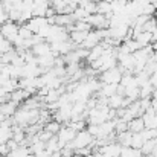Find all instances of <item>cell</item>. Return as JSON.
I'll use <instances>...</instances> for the list:
<instances>
[{"label": "cell", "instance_id": "cell-1", "mask_svg": "<svg viewBox=\"0 0 157 157\" xmlns=\"http://www.w3.org/2000/svg\"><path fill=\"white\" fill-rule=\"evenodd\" d=\"M93 140H95V137H93V136H92L87 130H81V131H78V133H76L75 139H73L72 142H69L67 145L76 151V150H81V148L89 147Z\"/></svg>", "mask_w": 157, "mask_h": 157}, {"label": "cell", "instance_id": "cell-2", "mask_svg": "<svg viewBox=\"0 0 157 157\" xmlns=\"http://www.w3.org/2000/svg\"><path fill=\"white\" fill-rule=\"evenodd\" d=\"M121 78H122V70L119 69V66H116V67H111V69L101 72L99 81L104 84H119Z\"/></svg>", "mask_w": 157, "mask_h": 157}, {"label": "cell", "instance_id": "cell-3", "mask_svg": "<svg viewBox=\"0 0 157 157\" xmlns=\"http://www.w3.org/2000/svg\"><path fill=\"white\" fill-rule=\"evenodd\" d=\"M76 136V131L70 127V125H61V128L58 130L56 133V137H58V144H59V148H63L64 145H67L69 142H72Z\"/></svg>", "mask_w": 157, "mask_h": 157}, {"label": "cell", "instance_id": "cell-4", "mask_svg": "<svg viewBox=\"0 0 157 157\" xmlns=\"http://www.w3.org/2000/svg\"><path fill=\"white\" fill-rule=\"evenodd\" d=\"M0 35H2V37H5L9 43H12V41H14V38L18 35V25H17V23H14V21H11V20H8V21L2 23Z\"/></svg>", "mask_w": 157, "mask_h": 157}, {"label": "cell", "instance_id": "cell-5", "mask_svg": "<svg viewBox=\"0 0 157 157\" xmlns=\"http://www.w3.org/2000/svg\"><path fill=\"white\" fill-rule=\"evenodd\" d=\"M93 29H108V18L102 15V14H89L86 18H84Z\"/></svg>", "mask_w": 157, "mask_h": 157}, {"label": "cell", "instance_id": "cell-6", "mask_svg": "<svg viewBox=\"0 0 157 157\" xmlns=\"http://www.w3.org/2000/svg\"><path fill=\"white\" fill-rule=\"evenodd\" d=\"M121 148H122V145L119 144V142H108V144H105L104 147H99L98 148V151H101L105 157H119L121 154Z\"/></svg>", "mask_w": 157, "mask_h": 157}, {"label": "cell", "instance_id": "cell-7", "mask_svg": "<svg viewBox=\"0 0 157 157\" xmlns=\"http://www.w3.org/2000/svg\"><path fill=\"white\" fill-rule=\"evenodd\" d=\"M102 40H101V37H99V34H98V31L95 29V31H89L87 32V37L84 38V41L79 44L81 48H84V49H92L93 46H96V44H99Z\"/></svg>", "mask_w": 157, "mask_h": 157}, {"label": "cell", "instance_id": "cell-8", "mask_svg": "<svg viewBox=\"0 0 157 157\" xmlns=\"http://www.w3.org/2000/svg\"><path fill=\"white\" fill-rule=\"evenodd\" d=\"M51 6V0H34L32 14L34 17H46V11Z\"/></svg>", "mask_w": 157, "mask_h": 157}, {"label": "cell", "instance_id": "cell-9", "mask_svg": "<svg viewBox=\"0 0 157 157\" xmlns=\"http://www.w3.org/2000/svg\"><path fill=\"white\" fill-rule=\"evenodd\" d=\"M44 25H48V18H46V17H32L29 21H26V26H28L34 34H37V31H38L41 26H44Z\"/></svg>", "mask_w": 157, "mask_h": 157}, {"label": "cell", "instance_id": "cell-10", "mask_svg": "<svg viewBox=\"0 0 157 157\" xmlns=\"http://www.w3.org/2000/svg\"><path fill=\"white\" fill-rule=\"evenodd\" d=\"M51 51H52V49H51V44H49L48 41H41V43L34 44V46L31 48V52L34 53L35 56H43V55L49 53Z\"/></svg>", "mask_w": 157, "mask_h": 157}, {"label": "cell", "instance_id": "cell-11", "mask_svg": "<svg viewBox=\"0 0 157 157\" xmlns=\"http://www.w3.org/2000/svg\"><path fill=\"white\" fill-rule=\"evenodd\" d=\"M17 107L18 104H15V102H12L11 99H8V101H5V102H2L0 104V113H3L5 116H14V113L17 111Z\"/></svg>", "mask_w": 157, "mask_h": 157}, {"label": "cell", "instance_id": "cell-12", "mask_svg": "<svg viewBox=\"0 0 157 157\" xmlns=\"http://www.w3.org/2000/svg\"><path fill=\"white\" fill-rule=\"evenodd\" d=\"M145 128V124H144V119L142 116H137V117H133L130 122H128V130L131 133H139Z\"/></svg>", "mask_w": 157, "mask_h": 157}, {"label": "cell", "instance_id": "cell-13", "mask_svg": "<svg viewBox=\"0 0 157 157\" xmlns=\"http://www.w3.org/2000/svg\"><path fill=\"white\" fill-rule=\"evenodd\" d=\"M96 12L105 15L107 18H110V17L113 15V12H111V3H108V2H105V0H99V2L96 3Z\"/></svg>", "mask_w": 157, "mask_h": 157}, {"label": "cell", "instance_id": "cell-14", "mask_svg": "<svg viewBox=\"0 0 157 157\" xmlns=\"http://www.w3.org/2000/svg\"><path fill=\"white\" fill-rule=\"evenodd\" d=\"M134 40L140 44V48H144V46H148V44L153 43V34L151 32H147V31H142L140 34H137L134 37Z\"/></svg>", "mask_w": 157, "mask_h": 157}, {"label": "cell", "instance_id": "cell-15", "mask_svg": "<svg viewBox=\"0 0 157 157\" xmlns=\"http://www.w3.org/2000/svg\"><path fill=\"white\" fill-rule=\"evenodd\" d=\"M131 137H133V133L127 130V131L116 134V142H119L122 147H131Z\"/></svg>", "mask_w": 157, "mask_h": 157}, {"label": "cell", "instance_id": "cell-16", "mask_svg": "<svg viewBox=\"0 0 157 157\" xmlns=\"http://www.w3.org/2000/svg\"><path fill=\"white\" fill-rule=\"evenodd\" d=\"M142 151L133 147H122L121 148V154L119 157H142Z\"/></svg>", "mask_w": 157, "mask_h": 157}, {"label": "cell", "instance_id": "cell-17", "mask_svg": "<svg viewBox=\"0 0 157 157\" xmlns=\"http://www.w3.org/2000/svg\"><path fill=\"white\" fill-rule=\"evenodd\" d=\"M104 52V46L99 43V44H96V46H93L90 51H89V55H87V61L89 63H92V61H95V59H98L101 55Z\"/></svg>", "mask_w": 157, "mask_h": 157}, {"label": "cell", "instance_id": "cell-18", "mask_svg": "<svg viewBox=\"0 0 157 157\" xmlns=\"http://www.w3.org/2000/svg\"><path fill=\"white\" fill-rule=\"evenodd\" d=\"M122 101H124V96L116 93V95H111V96H108V98H107V105H108L110 108L117 110V108H121V107H122Z\"/></svg>", "mask_w": 157, "mask_h": 157}, {"label": "cell", "instance_id": "cell-19", "mask_svg": "<svg viewBox=\"0 0 157 157\" xmlns=\"http://www.w3.org/2000/svg\"><path fill=\"white\" fill-rule=\"evenodd\" d=\"M78 6L86 9L87 14H95L96 12V2H93V0H79Z\"/></svg>", "mask_w": 157, "mask_h": 157}, {"label": "cell", "instance_id": "cell-20", "mask_svg": "<svg viewBox=\"0 0 157 157\" xmlns=\"http://www.w3.org/2000/svg\"><path fill=\"white\" fill-rule=\"evenodd\" d=\"M44 145H46V150L51 151V153H53V151H59V150H61V148H59V144H58V137H56V134H53L49 140H46Z\"/></svg>", "mask_w": 157, "mask_h": 157}, {"label": "cell", "instance_id": "cell-21", "mask_svg": "<svg viewBox=\"0 0 157 157\" xmlns=\"http://www.w3.org/2000/svg\"><path fill=\"white\" fill-rule=\"evenodd\" d=\"M144 144H145V139H144V136L140 134V131H139V133H133V137H131V147L140 150Z\"/></svg>", "mask_w": 157, "mask_h": 157}, {"label": "cell", "instance_id": "cell-22", "mask_svg": "<svg viewBox=\"0 0 157 157\" xmlns=\"http://www.w3.org/2000/svg\"><path fill=\"white\" fill-rule=\"evenodd\" d=\"M32 35H34V32H32L26 25H21V26L18 28V37H20V38L28 40V38H32Z\"/></svg>", "mask_w": 157, "mask_h": 157}, {"label": "cell", "instance_id": "cell-23", "mask_svg": "<svg viewBox=\"0 0 157 157\" xmlns=\"http://www.w3.org/2000/svg\"><path fill=\"white\" fill-rule=\"evenodd\" d=\"M154 144H156V139L145 140V144H144V145H142V148H140L142 154H144V156H147V154H151V151H153V148H154Z\"/></svg>", "mask_w": 157, "mask_h": 157}, {"label": "cell", "instance_id": "cell-24", "mask_svg": "<svg viewBox=\"0 0 157 157\" xmlns=\"http://www.w3.org/2000/svg\"><path fill=\"white\" fill-rule=\"evenodd\" d=\"M87 15H89V14L86 12V9H82V8H79V6H76V8L73 9V12H72V17H73L75 21H76V20H84Z\"/></svg>", "mask_w": 157, "mask_h": 157}, {"label": "cell", "instance_id": "cell-25", "mask_svg": "<svg viewBox=\"0 0 157 157\" xmlns=\"http://www.w3.org/2000/svg\"><path fill=\"white\" fill-rule=\"evenodd\" d=\"M69 125L78 133V131H81V130H86V122H84V119H78V121H70L69 122Z\"/></svg>", "mask_w": 157, "mask_h": 157}, {"label": "cell", "instance_id": "cell-26", "mask_svg": "<svg viewBox=\"0 0 157 157\" xmlns=\"http://www.w3.org/2000/svg\"><path fill=\"white\" fill-rule=\"evenodd\" d=\"M154 29H157V20L154 17H151L144 26H142V31H147V32H153Z\"/></svg>", "mask_w": 157, "mask_h": 157}, {"label": "cell", "instance_id": "cell-27", "mask_svg": "<svg viewBox=\"0 0 157 157\" xmlns=\"http://www.w3.org/2000/svg\"><path fill=\"white\" fill-rule=\"evenodd\" d=\"M59 128H61V124H58L56 121H51V122H48V124H46V127H44V130H48V131H49V133H52V134H56Z\"/></svg>", "mask_w": 157, "mask_h": 157}, {"label": "cell", "instance_id": "cell-28", "mask_svg": "<svg viewBox=\"0 0 157 157\" xmlns=\"http://www.w3.org/2000/svg\"><path fill=\"white\" fill-rule=\"evenodd\" d=\"M156 6H154V3H147L145 6H144V9H142V14H145V15H150V17H153L154 14H156Z\"/></svg>", "mask_w": 157, "mask_h": 157}, {"label": "cell", "instance_id": "cell-29", "mask_svg": "<svg viewBox=\"0 0 157 157\" xmlns=\"http://www.w3.org/2000/svg\"><path fill=\"white\" fill-rule=\"evenodd\" d=\"M9 154V147H8V144H0V156L5 157Z\"/></svg>", "mask_w": 157, "mask_h": 157}, {"label": "cell", "instance_id": "cell-30", "mask_svg": "<svg viewBox=\"0 0 157 157\" xmlns=\"http://www.w3.org/2000/svg\"><path fill=\"white\" fill-rule=\"evenodd\" d=\"M49 157H63V154H61V151H53V153H51Z\"/></svg>", "mask_w": 157, "mask_h": 157}, {"label": "cell", "instance_id": "cell-31", "mask_svg": "<svg viewBox=\"0 0 157 157\" xmlns=\"http://www.w3.org/2000/svg\"><path fill=\"white\" fill-rule=\"evenodd\" d=\"M70 157H84V156H81V154H78V153H73Z\"/></svg>", "mask_w": 157, "mask_h": 157}, {"label": "cell", "instance_id": "cell-32", "mask_svg": "<svg viewBox=\"0 0 157 157\" xmlns=\"http://www.w3.org/2000/svg\"><path fill=\"white\" fill-rule=\"evenodd\" d=\"M154 139L157 140V130H154Z\"/></svg>", "mask_w": 157, "mask_h": 157}, {"label": "cell", "instance_id": "cell-33", "mask_svg": "<svg viewBox=\"0 0 157 157\" xmlns=\"http://www.w3.org/2000/svg\"><path fill=\"white\" fill-rule=\"evenodd\" d=\"M105 2H108V3H111V2H114V0H105Z\"/></svg>", "mask_w": 157, "mask_h": 157}, {"label": "cell", "instance_id": "cell-34", "mask_svg": "<svg viewBox=\"0 0 157 157\" xmlns=\"http://www.w3.org/2000/svg\"><path fill=\"white\" fill-rule=\"evenodd\" d=\"M93 2H96V3H98V2H99V0H93Z\"/></svg>", "mask_w": 157, "mask_h": 157}, {"label": "cell", "instance_id": "cell-35", "mask_svg": "<svg viewBox=\"0 0 157 157\" xmlns=\"http://www.w3.org/2000/svg\"><path fill=\"white\" fill-rule=\"evenodd\" d=\"M21 2H23V0H21Z\"/></svg>", "mask_w": 157, "mask_h": 157}]
</instances>
